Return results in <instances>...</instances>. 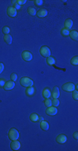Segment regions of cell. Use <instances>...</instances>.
<instances>
[{
	"instance_id": "obj_18",
	"label": "cell",
	"mask_w": 78,
	"mask_h": 151,
	"mask_svg": "<svg viewBox=\"0 0 78 151\" xmlns=\"http://www.w3.org/2000/svg\"><path fill=\"white\" fill-rule=\"evenodd\" d=\"M46 62H47V65H49V66H53V65H55L56 60H55V59H54L53 57L49 56V57H47V60H46Z\"/></svg>"
},
{
	"instance_id": "obj_21",
	"label": "cell",
	"mask_w": 78,
	"mask_h": 151,
	"mask_svg": "<svg viewBox=\"0 0 78 151\" xmlns=\"http://www.w3.org/2000/svg\"><path fill=\"white\" fill-rule=\"evenodd\" d=\"M38 119V115L37 113H32L30 115V120L33 122H37Z\"/></svg>"
},
{
	"instance_id": "obj_30",
	"label": "cell",
	"mask_w": 78,
	"mask_h": 151,
	"mask_svg": "<svg viewBox=\"0 0 78 151\" xmlns=\"http://www.w3.org/2000/svg\"><path fill=\"white\" fill-rule=\"evenodd\" d=\"M34 3L37 6H41V5H42V3H43V1H42V0H35Z\"/></svg>"
},
{
	"instance_id": "obj_26",
	"label": "cell",
	"mask_w": 78,
	"mask_h": 151,
	"mask_svg": "<svg viewBox=\"0 0 78 151\" xmlns=\"http://www.w3.org/2000/svg\"><path fill=\"white\" fill-rule=\"evenodd\" d=\"M12 3H13V7L15 8V9H20L21 8V6H20L19 4H18V3H17L16 1H12Z\"/></svg>"
},
{
	"instance_id": "obj_29",
	"label": "cell",
	"mask_w": 78,
	"mask_h": 151,
	"mask_svg": "<svg viewBox=\"0 0 78 151\" xmlns=\"http://www.w3.org/2000/svg\"><path fill=\"white\" fill-rule=\"evenodd\" d=\"M11 81H15L17 79H18V76H17V74H15V73H13L11 75Z\"/></svg>"
},
{
	"instance_id": "obj_15",
	"label": "cell",
	"mask_w": 78,
	"mask_h": 151,
	"mask_svg": "<svg viewBox=\"0 0 78 151\" xmlns=\"http://www.w3.org/2000/svg\"><path fill=\"white\" fill-rule=\"evenodd\" d=\"M72 24H73V22H72V19H70V18L66 19L65 23H64V25H65L64 28H66L67 30H69V29H71L72 27Z\"/></svg>"
},
{
	"instance_id": "obj_13",
	"label": "cell",
	"mask_w": 78,
	"mask_h": 151,
	"mask_svg": "<svg viewBox=\"0 0 78 151\" xmlns=\"http://www.w3.org/2000/svg\"><path fill=\"white\" fill-rule=\"evenodd\" d=\"M47 15V11L45 8L40 9L38 13H37V16L39 17V18H43V17H46Z\"/></svg>"
},
{
	"instance_id": "obj_33",
	"label": "cell",
	"mask_w": 78,
	"mask_h": 151,
	"mask_svg": "<svg viewBox=\"0 0 78 151\" xmlns=\"http://www.w3.org/2000/svg\"><path fill=\"white\" fill-rule=\"evenodd\" d=\"M5 82H6V81H5L3 79H0V86H4Z\"/></svg>"
},
{
	"instance_id": "obj_9",
	"label": "cell",
	"mask_w": 78,
	"mask_h": 151,
	"mask_svg": "<svg viewBox=\"0 0 78 151\" xmlns=\"http://www.w3.org/2000/svg\"><path fill=\"white\" fill-rule=\"evenodd\" d=\"M15 86V82L13 81H8L5 82L4 86H3V88L5 90H12L13 87Z\"/></svg>"
},
{
	"instance_id": "obj_4",
	"label": "cell",
	"mask_w": 78,
	"mask_h": 151,
	"mask_svg": "<svg viewBox=\"0 0 78 151\" xmlns=\"http://www.w3.org/2000/svg\"><path fill=\"white\" fill-rule=\"evenodd\" d=\"M62 89L65 91H72L75 90V85L72 82H67L62 85Z\"/></svg>"
},
{
	"instance_id": "obj_10",
	"label": "cell",
	"mask_w": 78,
	"mask_h": 151,
	"mask_svg": "<svg viewBox=\"0 0 78 151\" xmlns=\"http://www.w3.org/2000/svg\"><path fill=\"white\" fill-rule=\"evenodd\" d=\"M51 96L52 97V98H58L60 97V91H59V88L57 86L53 87L52 93H51Z\"/></svg>"
},
{
	"instance_id": "obj_32",
	"label": "cell",
	"mask_w": 78,
	"mask_h": 151,
	"mask_svg": "<svg viewBox=\"0 0 78 151\" xmlns=\"http://www.w3.org/2000/svg\"><path fill=\"white\" fill-rule=\"evenodd\" d=\"M3 69H4V66H3V63H1V62H0V74L3 72Z\"/></svg>"
},
{
	"instance_id": "obj_19",
	"label": "cell",
	"mask_w": 78,
	"mask_h": 151,
	"mask_svg": "<svg viewBox=\"0 0 78 151\" xmlns=\"http://www.w3.org/2000/svg\"><path fill=\"white\" fill-rule=\"evenodd\" d=\"M3 39H4V41L6 42L8 45H10V44L12 43V40H13V38H12V36L9 34H8V35H5Z\"/></svg>"
},
{
	"instance_id": "obj_25",
	"label": "cell",
	"mask_w": 78,
	"mask_h": 151,
	"mask_svg": "<svg viewBox=\"0 0 78 151\" xmlns=\"http://www.w3.org/2000/svg\"><path fill=\"white\" fill-rule=\"evenodd\" d=\"M52 105H53V107H57L59 105V101L57 98H53L52 100Z\"/></svg>"
},
{
	"instance_id": "obj_35",
	"label": "cell",
	"mask_w": 78,
	"mask_h": 151,
	"mask_svg": "<svg viewBox=\"0 0 78 151\" xmlns=\"http://www.w3.org/2000/svg\"><path fill=\"white\" fill-rule=\"evenodd\" d=\"M38 121H39V122L43 121V118H42V117H39V116H38Z\"/></svg>"
},
{
	"instance_id": "obj_3",
	"label": "cell",
	"mask_w": 78,
	"mask_h": 151,
	"mask_svg": "<svg viewBox=\"0 0 78 151\" xmlns=\"http://www.w3.org/2000/svg\"><path fill=\"white\" fill-rule=\"evenodd\" d=\"M40 54L43 57H46V58H47V57L50 56L51 50H50V49H49L47 46H46V45H43V46H42V47H41V49H40Z\"/></svg>"
},
{
	"instance_id": "obj_5",
	"label": "cell",
	"mask_w": 78,
	"mask_h": 151,
	"mask_svg": "<svg viewBox=\"0 0 78 151\" xmlns=\"http://www.w3.org/2000/svg\"><path fill=\"white\" fill-rule=\"evenodd\" d=\"M46 113L47 115H50V116H54L57 113V109L56 107H48V108L46 109Z\"/></svg>"
},
{
	"instance_id": "obj_6",
	"label": "cell",
	"mask_w": 78,
	"mask_h": 151,
	"mask_svg": "<svg viewBox=\"0 0 78 151\" xmlns=\"http://www.w3.org/2000/svg\"><path fill=\"white\" fill-rule=\"evenodd\" d=\"M22 58H23L25 61H30V60L33 59V55H32L29 51L25 50V51H23V53H22Z\"/></svg>"
},
{
	"instance_id": "obj_7",
	"label": "cell",
	"mask_w": 78,
	"mask_h": 151,
	"mask_svg": "<svg viewBox=\"0 0 78 151\" xmlns=\"http://www.w3.org/2000/svg\"><path fill=\"white\" fill-rule=\"evenodd\" d=\"M7 14L11 18H13L17 15V10L13 6H9L7 8Z\"/></svg>"
},
{
	"instance_id": "obj_31",
	"label": "cell",
	"mask_w": 78,
	"mask_h": 151,
	"mask_svg": "<svg viewBox=\"0 0 78 151\" xmlns=\"http://www.w3.org/2000/svg\"><path fill=\"white\" fill-rule=\"evenodd\" d=\"M16 2L20 5V6H21V5H23V4H25L27 1L26 0H18V1H16Z\"/></svg>"
},
{
	"instance_id": "obj_27",
	"label": "cell",
	"mask_w": 78,
	"mask_h": 151,
	"mask_svg": "<svg viewBox=\"0 0 78 151\" xmlns=\"http://www.w3.org/2000/svg\"><path fill=\"white\" fill-rule=\"evenodd\" d=\"M72 98L75 100H77L78 99V91L77 90H74V91H72Z\"/></svg>"
},
{
	"instance_id": "obj_14",
	"label": "cell",
	"mask_w": 78,
	"mask_h": 151,
	"mask_svg": "<svg viewBox=\"0 0 78 151\" xmlns=\"http://www.w3.org/2000/svg\"><path fill=\"white\" fill-rule=\"evenodd\" d=\"M40 127L42 130L47 131V130H48V128H49V124L47 121H44L43 120V121L40 122Z\"/></svg>"
},
{
	"instance_id": "obj_20",
	"label": "cell",
	"mask_w": 78,
	"mask_h": 151,
	"mask_svg": "<svg viewBox=\"0 0 78 151\" xmlns=\"http://www.w3.org/2000/svg\"><path fill=\"white\" fill-rule=\"evenodd\" d=\"M28 13H29L30 15H32V16H34V15H36L37 12L34 8H33V7H29V8H28Z\"/></svg>"
},
{
	"instance_id": "obj_11",
	"label": "cell",
	"mask_w": 78,
	"mask_h": 151,
	"mask_svg": "<svg viewBox=\"0 0 78 151\" xmlns=\"http://www.w3.org/2000/svg\"><path fill=\"white\" fill-rule=\"evenodd\" d=\"M56 140H57V142L59 144H64L66 141H67V136L64 134H59L57 136Z\"/></svg>"
},
{
	"instance_id": "obj_2",
	"label": "cell",
	"mask_w": 78,
	"mask_h": 151,
	"mask_svg": "<svg viewBox=\"0 0 78 151\" xmlns=\"http://www.w3.org/2000/svg\"><path fill=\"white\" fill-rule=\"evenodd\" d=\"M20 84L25 87H29L33 86V81L28 77H23L20 80Z\"/></svg>"
},
{
	"instance_id": "obj_23",
	"label": "cell",
	"mask_w": 78,
	"mask_h": 151,
	"mask_svg": "<svg viewBox=\"0 0 78 151\" xmlns=\"http://www.w3.org/2000/svg\"><path fill=\"white\" fill-rule=\"evenodd\" d=\"M61 34H62V35H63V36H67V35H69V30H67L66 28H62V30H61Z\"/></svg>"
},
{
	"instance_id": "obj_1",
	"label": "cell",
	"mask_w": 78,
	"mask_h": 151,
	"mask_svg": "<svg viewBox=\"0 0 78 151\" xmlns=\"http://www.w3.org/2000/svg\"><path fill=\"white\" fill-rule=\"evenodd\" d=\"M8 138L11 140H17L19 138V133L16 128H10L9 132H8Z\"/></svg>"
},
{
	"instance_id": "obj_22",
	"label": "cell",
	"mask_w": 78,
	"mask_h": 151,
	"mask_svg": "<svg viewBox=\"0 0 78 151\" xmlns=\"http://www.w3.org/2000/svg\"><path fill=\"white\" fill-rule=\"evenodd\" d=\"M71 63H72V65H73V66H77L78 65V57L77 56L72 57V60H71Z\"/></svg>"
},
{
	"instance_id": "obj_34",
	"label": "cell",
	"mask_w": 78,
	"mask_h": 151,
	"mask_svg": "<svg viewBox=\"0 0 78 151\" xmlns=\"http://www.w3.org/2000/svg\"><path fill=\"white\" fill-rule=\"evenodd\" d=\"M73 136H74V139H78V133L77 132H75V133H73Z\"/></svg>"
},
{
	"instance_id": "obj_12",
	"label": "cell",
	"mask_w": 78,
	"mask_h": 151,
	"mask_svg": "<svg viewBox=\"0 0 78 151\" xmlns=\"http://www.w3.org/2000/svg\"><path fill=\"white\" fill-rule=\"evenodd\" d=\"M69 36L71 37V39L73 40H78V33L76 30H71L69 31Z\"/></svg>"
},
{
	"instance_id": "obj_8",
	"label": "cell",
	"mask_w": 78,
	"mask_h": 151,
	"mask_svg": "<svg viewBox=\"0 0 78 151\" xmlns=\"http://www.w3.org/2000/svg\"><path fill=\"white\" fill-rule=\"evenodd\" d=\"M10 147H11V149L13 150H18L20 149V147H21V144H20V142L18 141V139L12 140V143H11V145H10Z\"/></svg>"
},
{
	"instance_id": "obj_28",
	"label": "cell",
	"mask_w": 78,
	"mask_h": 151,
	"mask_svg": "<svg viewBox=\"0 0 78 151\" xmlns=\"http://www.w3.org/2000/svg\"><path fill=\"white\" fill-rule=\"evenodd\" d=\"M9 31H10V29L8 28V26H5L3 28V33L4 34V35H8V34H9Z\"/></svg>"
},
{
	"instance_id": "obj_24",
	"label": "cell",
	"mask_w": 78,
	"mask_h": 151,
	"mask_svg": "<svg viewBox=\"0 0 78 151\" xmlns=\"http://www.w3.org/2000/svg\"><path fill=\"white\" fill-rule=\"evenodd\" d=\"M44 104H45L47 108H48V107H51L52 106V100L49 99V98H46L45 101H44Z\"/></svg>"
},
{
	"instance_id": "obj_17",
	"label": "cell",
	"mask_w": 78,
	"mask_h": 151,
	"mask_svg": "<svg viewBox=\"0 0 78 151\" xmlns=\"http://www.w3.org/2000/svg\"><path fill=\"white\" fill-rule=\"evenodd\" d=\"M42 96L44 97L45 98H49L51 97V91H49L47 88H44L43 90H42Z\"/></svg>"
},
{
	"instance_id": "obj_16",
	"label": "cell",
	"mask_w": 78,
	"mask_h": 151,
	"mask_svg": "<svg viewBox=\"0 0 78 151\" xmlns=\"http://www.w3.org/2000/svg\"><path fill=\"white\" fill-rule=\"evenodd\" d=\"M25 92H26L27 96L31 97V96H33V95L34 94L35 90H34V88H33V86H29V87H27L26 91H25Z\"/></svg>"
}]
</instances>
